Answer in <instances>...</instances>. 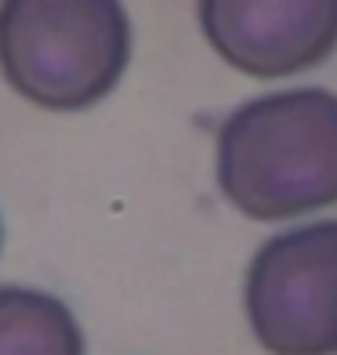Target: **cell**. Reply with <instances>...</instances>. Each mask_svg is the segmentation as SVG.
I'll return each instance as SVG.
<instances>
[{"label":"cell","instance_id":"cell-1","mask_svg":"<svg viewBox=\"0 0 337 355\" xmlns=\"http://www.w3.org/2000/svg\"><path fill=\"white\" fill-rule=\"evenodd\" d=\"M218 185L239 214L291 221L337 203V94H261L218 127Z\"/></svg>","mask_w":337,"mask_h":355},{"label":"cell","instance_id":"cell-2","mask_svg":"<svg viewBox=\"0 0 337 355\" xmlns=\"http://www.w3.org/2000/svg\"><path fill=\"white\" fill-rule=\"evenodd\" d=\"M127 62L131 22L112 0L0 4V73L40 109H91L120 84Z\"/></svg>","mask_w":337,"mask_h":355},{"label":"cell","instance_id":"cell-3","mask_svg":"<svg viewBox=\"0 0 337 355\" xmlns=\"http://www.w3.org/2000/svg\"><path fill=\"white\" fill-rule=\"evenodd\" d=\"M243 312L268 355L337 352V221L272 236L243 279Z\"/></svg>","mask_w":337,"mask_h":355},{"label":"cell","instance_id":"cell-4","mask_svg":"<svg viewBox=\"0 0 337 355\" xmlns=\"http://www.w3.org/2000/svg\"><path fill=\"white\" fill-rule=\"evenodd\" d=\"M200 29L232 69L283 80L334 55L337 0H207Z\"/></svg>","mask_w":337,"mask_h":355},{"label":"cell","instance_id":"cell-5","mask_svg":"<svg viewBox=\"0 0 337 355\" xmlns=\"http://www.w3.org/2000/svg\"><path fill=\"white\" fill-rule=\"evenodd\" d=\"M0 355H84L66 301L33 286H0Z\"/></svg>","mask_w":337,"mask_h":355}]
</instances>
